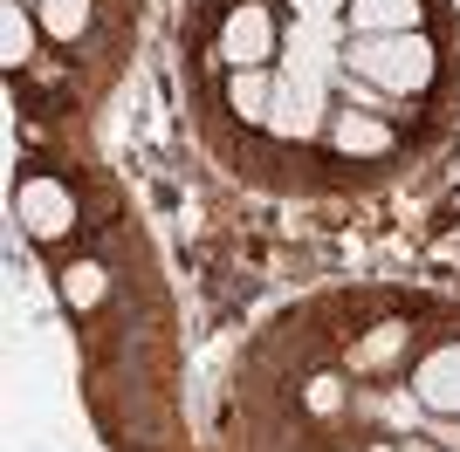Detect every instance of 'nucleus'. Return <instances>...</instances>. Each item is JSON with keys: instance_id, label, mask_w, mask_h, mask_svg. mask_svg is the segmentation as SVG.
I'll return each mask as SVG.
<instances>
[{"instance_id": "1", "label": "nucleus", "mask_w": 460, "mask_h": 452, "mask_svg": "<svg viewBox=\"0 0 460 452\" xmlns=\"http://www.w3.org/2000/svg\"><path fill=\"white\" fill-rule=\"evenodd\" d=\"M344 62H350V75H365L385 96H420L440 75V48H433L426 28L420 35H350Z\"/></svg>"}, {"instance_id": "2", "label": "nucleus", "mask_w": 460, "mask_h": 452, "mask_svg": "<svg viewBox=\"0 0 460 452\" xmlns=\"http://www.w3.org/2000/svg\"><path fill=\"white\" fill-rule=\"evenodd\" d=\"M275 48H282L275 7H261V0H234L227 21H220V62H227V69H275Z\"/></svg>"}, {"instance_id": "3", "label": "nucleus", "mask_w": 460, "mask_h": 452, "mask_svg": "<svg viewBox=\"0 0 460 452\" xmlns=\"http://www.w3.org/2000/svg\"><path fill=\"white\" fill-rule=\"evenodd\" d=\"M14 213L35 240H62V233L76 226V192L62 186V178H49V171H28L21 192H14Z\"/></svg>"}, {"instance_id": "4", "label": "nucleus", "mask_w": 460, "mask_h": 452, "mask_svg": "<svg viewBox=\"0 0 460 452\" xmlns=\"http://www.w3.org/2000/svg\"><path fill=\"white\" fill-rule=\"evenodd\" d=\"M412 397H420L426 412L460 418V343H440L433 357L412 363Z\"/></svg>"}, {"instance_id": "5", "label": "nucleus", "mask_w": 460, "mask_h": 452, "mask_svg": "<svg viewBox=\"0 0 460 452\" xmlns=\"http://www.w3.org/2000/svg\"><path fill=\"white\" fill-rule=\"evenodd\" d=\"M350 35H420V0H350Z\"/></svg>"}, {"instance_id": "6", "label": "nucleus", "mask_w": 460, "mask_h": 452, "mask_svg": "<svg viewBox=\"0 0 460 452\" xmlns=\"http://www.w3.org/2000/svg\"><path fill=\"white\" fill-rule=\"evenodd\" d=\"M330 144L344 151V158H392V124H378V117L365 110H344V117H330Z\"/></svg>"}, {"instance_id": "7", "label": "nucleus", "mask_w": 460, "mask_h": 452, "mask_svg": "<svg viewBox=\"0 0 460 452\" xmlns=\"http://www.w3.org/2000/svg\"><path fill=\"white\" fill-rule=\"evenodd\" d=\"M227 110L248 124H269L275 110V69H234L227 75Z\"/></svg>"}, {"instance_id": "8", "label": "nucleus", "mask_w": 460, "mask_h": 452, "mask_svg": "<svg viewBox=\"0 0 460 452\" xmlns=\"http://www.w3.org/2000/svg\"><path fill=\"white\" fill-rule=\"evenodd\" d=\"M103 295H111V282H103V267H96V261H69V267H62V301H69L76 316L96 309Z\"/></svg>"}, {"instance_id": "9", "label": "nucleus", "mask_w": 460, "mask_h": 452, "mask_svg": "<svg viewBox=\"0 0 460 452\" xmlns=\"http://www.w3.org/2000/svg\"><path fill=\"white\" fill-rule=\"evenodd\" d=\"M28 48H35V21H28V7H7L0 14V62L28 69Z\"/></svg>"}, {"instance_id": "10", "label": "nucleus", "mask_w": 460, "mask_h": 452, "mask_svg": "<svg viewBox=\"0 0 460 452\" xmlns=\"http://www.w3.org/2000/svg\"><path fill=\"white\" fill-rule=\"evenodd\" d=\"M41 28L56 41H76L90 28V0H41Z\"/></svg>"}, {"instance_id": "11", "label": "nucleus", "mask_w": 460, "mask_h": 452, "mask_svg": "<svg viewBox=\"0 0 460 452\" xmlns=\"http://www.w3.org/2000/svg\"><path fill=\"white\" fill-rule=\"evenodd\" d=\"M288 7H296V14H309V21H330V14H344L350 0H288Z\"/></svg>"}, {"instance_id": "12", "label": "nucleus", "mask_w": 460, "mask_h": 452, "mask_svg": "<svg viewBox=\"0 0 460 452\" xmlns=\"http://www.w3.org/2000/svg\"><path fill=\"white\" fill-rule=\"evenodd\" d=\"M365 452H399V446H392V439H378V446H365Z\"/></svg>"}, {"instance_id": "13", "label": "nucleus", "mask_w": 460, "mask_h": 452, "mask_svg": "<svg viewBox=\"0 0 460 452\" xmlns=\"http://www.w3.org/2000/svg\"><path fill=\"white\" fill-rule=\"evenodd\" d=\"M412 452H440V446H412Z\"/></svg>"}]
</instances>
